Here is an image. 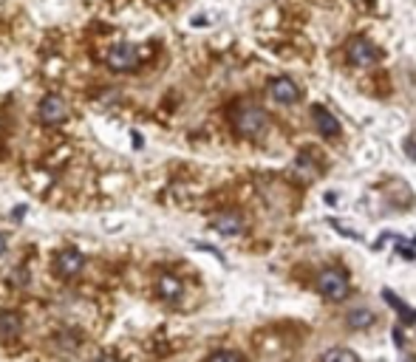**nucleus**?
I'll use <instances>...</instances> for the list:
<instances>
[{
  "label": "nucleus",
  "mask_w": 416,
  "mask_h": 362,
  "mask_svg": "<svg viewBox=\"0 0 416 362\" xmlns=\"http://www.w3.org/2000/svg\"><path fill=\"white\" fill-rule=\"evenodd\" d=\"M230 122L238 136H261L267 130V111L255 102L241 99L230 108Z\"/></svg>",
  "instance_id": "obj_1"
},
{
  "label": "nucleus",
  "mask_w": 416,
  "mask_h": 362,
  "mask_svg": "<svg viewBox=\"0 0 416 362\" xmlns=\"http://www.w3.org/2000/svg\"><path fill=\"white\" fill-rule=\"evenodd\" d=\"M207 362H244V356L238 354V351H216V354H210V359Z\"/></svg>",
  "instance_id": "obj_16"
},
{
  "label": "nucleus",
  "mask_w": 416,
  "mask_h": 362,
  "mask_svg": "<svg viewBox=\"0 0 416 362\" xmlns=\"http://www.w3.org/2000/svg\"><path fill=\"white\" fill-rule=\"evenodd\" d=\"M37 116H40V122L43 125H60L66 116H68V102L63 99V96H46L43 102H40V108H37Z\"/></svg>",
  "instance_id": "obj_6"
},
{
  "label": "nucleus",
  "mask_w": 416,
  "mask_h": 362,
  "mask_svg": "<svg viewBox=\"0 0 416 362\" xmlns=\"http://www.w3.org/2000/svg\"><path fill=\"white\" fill-rule=\"evenodd\" d=\"M405 153H408V156L416 161V142H413V139H408V142H405Z\"/></svg>",
  "instance_id": "obj_19"
},
{
  "label": "nucleus",
  "mask_w": 416,
  "mask_h": 362,
  "mask_svg": "<svg viewBox=\"0 0 416 362\" xmlns=\"http://www.w3.org/2000/svg\"><path fill=\"white\" fill-rule=\"evenodd\" d=\"M23 331V317L18 311H0V339L12 342Z\"/></svg>",
  "instance_id": "obj_10"
},
{
  "label": "nucleus",
  "mask_w": 416,
  "mask_h": 362,
  "mask_svg": "<svg viewBox=\"0 0 416 362\" xmlns=\"http://www.w3.org/2000/svg\"><path fill=\"white\" fill-rule=\"evenodd\" d=\"M267 91H269L272 102H278V105H295L300 99V88H298V82L292 77H275V80H269V88Z\"/></svg>",
  "instance_id": "obj_4"
},
{
  "label": "nucleus",
  "mask_w": 416,
  "mask_h": 362,
  "mask_svg": "<svg viewBox=\"0 0 416 362\" xmlns=\"http://www.w3.org/2000/svg\"><path fill=\"white\" fill-rule=\"evenodd\" d=\"M97 362H119V356H114V354H102Z\"/></svg>",
  "instance_id": "obj_20"
},
{
  "label": "nucleus",
  "mask_w": 416,
  "mask_h": 362,
  "mask_svg": "<svg viewBox=\"0 0 416 362\" xmlns=\"http://www.w3.org/2000/svg\"><path fill=\"white\" fill-rule=\"evenodd\" d=\"M312 119H314V127H317L320 136H326V139H337L340 136V122L323 105H314L312 108Z\"/></svg>",
  "instance_id": "obj_9"
},
{
  "label": "nucleus",
  "mask_w": 416,
  "mask_h": 362,
  "mask_svg": "<svg viewBox=\"0 0 416 362\" xmlns=\"http://www.w3.org/2000/svg\"><path fill=\"white\" fill-rule=\"evenodd\" d=\"M345 57H348L351 65H357V68H368V65H374V63L379 60V51H377V46H374L371 40H365V37H354V40L348 43Z\"/></svg>",
  "instance_id": "obj_3"
},
{
  "label": "nucleus",
  "mask_w": 416,
  "mask_h": 362,
  "mask_svg": "<svg viewBox=\"0 0 416 362\" xmlns=\"http://www.w3.org/2000/svg\"><path fill=\"white\" fill-rule=\"evenodd\" d=\"M82 269H85L82 252H77V249H63V252H57V258H54V272H57L60 277H77Z\"/></svg>",
  "instance_id": "obj_7"
},
{
  "label": "nucleus",
  "mask_w": 416,
  "mask_h": 362,
  "mask_svg": "<svg viewBox=\"0 0 416 362\" xmlns=\"http://www.w3.org/2000/svg\"><path fill=\"white\" fill-rule=\"evenodd\" d=\"M317 292L331 303L343 300L348 294V275H343L340 269H323L317 275Z\"/></svg>",
  "instance_id": "obj_2"
},
{
  "label": "nucleus",
  "mask_w": 416,
  "mask_h": 362,
  "mask_svg": "<svg viewBox=\"0 0 416 362\" xmlns=\"http://www.w3.org/2000/svg\"><path fill=\"white\" fill-rule=\"evenodd\" d=\"M244 227H247V224H244V216H241V213H233V210H227V213H221V216L213 218V230H216L219 235H227V238L241 235Z\"/></svg>",
  "instance_id": "obj_8"
},
{
  "label": "nucleus",
  "mask_w": 416,
  "mask_h": 362,
  "mask_svg": "<svg viewBox=\"0 0 416 362\" xmlns=\"http://www.w3.org/2000/svg\"><path fill=\"white\" fill-rule=\"evenodd\" d=\"M345 323H348V328H354V331L371 328V325H374V311H368V308H354V311H348Z\"/></svg>",
  "instance_id": "obj_13"
},
{
  "label": "nucleus",
  "mask_w": 416,
  "mask_h": 362,
  "mask_svg": "<svg viewBox=\"0 0 416 362\" xmlns=\"http://www.w3.org/2000/svg\"><path fill=\"white\" fill-rule=\"evenodd\" d=\"M54 339H57V345H60L63 351H74V348L80 345V334H77V331H71V328H63Z\"/></svg>",
  "instance_id": "obj_15"
},
{
  "label": "nucleus",
  "mask_w": 416,
  "mask_h": 362,
  "mask_svg": "<svg viewBox=\"0 0 416 362\" xmlns=\"http://www.w3.org/2000/svg\"><path fill=\"white\" fill-rule=\"evenodd\" d=\"M156 294L161 297V300H167V303H173V300H178L181 294H184V286H181V280L176 277V275H159V280H156Z\"/></svg>",
  "instance_id": "obj_11"
},
{
  "label": "nucleus",
  "mask_w": 416,
  "mask_h": 362,
  "mask_svg": "<svg viewBox=\"0 0 416 362\" xmlns=\"http://www.w3.org/2000/svg\"><path fill=\"white\" fill-rule=\"evenodd\" d=\"M393 342H396L399 348L405 345V334H402V328H399V325H393Z\"/></svg>",
  "instance_id": "obj_18"
},
{
  "label": "nucleus",
  "mask_w": 416,
  "mask_h": 362,
  "mask_svg": "<svg viewBox=\"0 0 416 362\" xmlns=\"http://www.w3.org/2000/svg\"><path fill=\"white\" fill-rule=\"evenodd\" d=\"M4 252H6V235L0 232V255H4Z\"/></svg>",
  "instance_id": "obj_21"
},
{
  "label": "nucleus",
  "mask_w": 416,
  "mask_h": 362,
  "mask_svg": "<svg viewBox=\"0 0 416 362\" xmlns=\"http://www.w3.org/2000/svg\"><path fill=\"white\" fill-rule=\"evenodd\" d=\"M12 286H26V269H15V275H12Z\"/></svg>",
  "instance_id": "obj_17"
},
{
  "label": "nucleus",
  "mask_w": 416,
  "mask_h": 362,
  "mask_svg": "<svg viewBox=\"0 0 416 362\" xmlns=\"http://www.w3.org/2000/svg\"><path fill=\"white\" fill-rule=\"evenodd\" d=\"M382 300H385V303H388V306H391V308L399 314V320H402V323H408V325H410V323H416V311H413V308H410L405 300H399V297H396V292H391V289H382Z\"/></svg>",
  "instance_id": "obj_12"
},
{
  "label": "nucleus",
  "mask_w": 416,
  "mask_h": 362,
  "mask_svg": "<svg viewBox=\"0 0 416 362\" xmlns=\"http://www.w3.org/2000/svg\"><path fill=\"white\" fill-rule=\"evenodd\" d=\"M142 63V54L136 46H116L108 51V65L114 71H133Z\"/></svg>",
  "instance_id": "obj_5"
},
{
  "label": "nucleus",
  "mask_w": 416,
  "mask_h": 362,
  "mask_svg": "<svg viewBox=\"0 0 416 362\" xmlns=\"http://www.w3.org/2000/svg\"><path fill=\"white\" fill-rule=\"evenodd\" d=\"M317 362H360V359H357V354L348 351V348H331V351H326Z\"/></svg>",
  "instance_id": "obj_14"
}]
</instances>
